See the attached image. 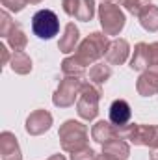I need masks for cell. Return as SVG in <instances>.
<instances>
[{"mask_svg": "<svg viewBox=\"0 0 158 160\" xmlns=\"http://www.w3.org/2000/svg\"><path fill=\"white\" fill-rule=\"evenodd\" d=\"M106 45H108V41H106L104 36H101V34H91L87 39L80 45L78 54H77V58H73V60H75L78 65L86 67L87 63H91L93 60H97L99 56L104 54Z\"/></svg>", "mask_w": 158, "mask_h": 160, "instance_id": "obj_1", "label": "cell"}, {"mask_svg": "<svg viewBox=\"0 0 158 160\" xmlns=\"http://www.w3.org/2000/svg\"><path fill=\"white\" fill-rule=\"evenodd\" d=\"M86 127L80 125L77 121H67L63 127H62V145L65 151H73V153H78V149H86Z\"/></svg>", "mask_w": 158, "mask_h": 160, "instance_id": "obj_2", "label": "cell"}, {"mask_svg": "<svg viewBox=\"0 0 158 160\" xmlns=\"http://www.w3.org/2000/svg\"><path fill=\"white\" fill-rule=\"evenodd\" d=\"M32 30L34 34L41 38V39H50L58 34L60 30V22H58V17L54 11L50 9H41L34 15L32 19Z\"/></svg>", "mask_w": 158, "mask_h": 160, "instance_id": "obj_3", "label": "cell"}, {"mask_svg": "<svg viewBox=\"0 0 158 160\" xmlns=\"http://www.w3.org/2000/svg\"><path fill=\"white\" fill-rule=\"evenodd\" d=\"M99 13H101V22L106 34L114 36L125 26V15L116 4H102Z\"/></svg>", "mask_w": 158, "mask_h": 160, "instance_id": "obj_4", "label": "cell"}, {"mask_svg": "<svg viewBox=\"0 0 158 160\" xmlns=\"http://www.w3.org/2000/svg\"><path fill=\"white\" fill-rule=\"evenodd\" d=\"M158 65V43H140L136 47L134 58H132V69H143V67H156Z\"/></svg>", "mask_w": 158, "mask_h": 160, "instance_id": "obj_5", "label": "cell"}, {"mask_svg": "<svg viewBox=\"0 0 158 160\" xmlns=\"http://www.w3.org/2000/svg\"><path fill=\"white\" fill-rule=\"evenodd\" d=\"M123 132L134 143L158 147V127H138V125H132L130 128H123Z\"/></svg>", "mask_w": 158, "mask_h": 160, "instance_id": "obj_6", "label": "cell"}, {"mask_svg": "<svg viewBox=\"0 0 158 160\" xmlns=\"http://www.w3.org/2000/svg\"><path fill=\"white\" fill-rule=\"evenodd\" d=\"M97 102H99V91H95L91 86L84 84L80 91L78 114L84 119H93L97 116Z\"/></svg>", "mask_w": 158, "mask_h": 160, "instance_id": "obj_7", "label": "cell"}, {"mask_svg": "<svg viewBox=\"0 0 158 160\" xmlns=\"http://www.w3.org/2000/svg\"><path fill=\"white\" fill-rule=\"evenodd\" d=\"M63 9L80 21H89L95 11L93 0H63Z\"/></svg>", "mask_w": 158, "mask_h": 160, "instance_id": "obj_8", "label": "cell"}, {"mask_svg": "<svg viewBox=\"0 0 158 160\" xmlns=\"http://www.w3.org/2000/svg\"><path fill=\"white\" fill-rule=\"evenodd\" d=\"M78 88H80V82L77 78L63 80L62 86L58 88L56 95H54V104H58V106H69V104H73Z\"/></svg>", "mask_w": 158, "mask_h": 160, "instance_id": "obj_9", "label": "cell"}, {"mask_svg": "<svg viewBox=\"0 0 158 160\" xmlns=\"http://www.w3.org/2000/svg\"><path fill=\"white\" fill-rule=\"evenodd\" d=\"M128 119H130V106H128V102L123 101V99L114 101L112 106H110V121L116 127H125Z\"/></svg>", "mask_w": 158, "mask_h": 160, "instance_id": "obj_10", "label": "cell"}, {"mask_svg": "<svg viewBox=\"0 0 158 160\" xmlns=\"http://www.w3.org/2000/svg\"><path fill=\"white\" fill-rule=\"evenodd\" d=\"M128 155V147L123 140H116V142H108L104 145V155L101 160H125Z\"/></svg>", "mask_w": 158, "mask_h": 160, "instance_id": "obj_11", "label": "cell"}, {"mask_svg": "<svg viewBox=\"0 0 158 160\" xmlns=\"http://www.w3.org/2000/svg\"><path fill=\"white\" fill-rule=\"evenodd\" d=\"M50 114H47V112H36V114H32L30 118H28V123H26V128H28V132H32V134H41L43 130H47L48 127H50Z\"/></svg>", "mask_w": 158, "mask_h": 160, "instance_id": "obj_12", "label": "cell"}, {"mask_svg": "<svg viewBox=\"0 0 158 160\" xmlns=\"http://www.w3.org/2000/svg\"><path fill=\"white\" fill-rule=\"evenodd\" d=\"M126 54H128V45H126V41L117 39L110 45V50L106 52V58H108L110 63H123L125 58H126Z\"/></svg>", "mask_w": 158, "mask_h": 160, "instance_id": "obj_13", "label": "cell"}, {"mask_svg": "<svg viewBox=\"0 0 158 160\" xmlns=\"http://www.w3.org/2000/svg\"><path fill=\"white\" fill-rule=\"evenodd\" d=\"M138 91L141 95H151V93L158 91V69L145 73L140 78V82H138Z\"/></svg>", "mask_w": 158, "mask_h": 160, "instance_id": "obj_14", "label": "cell"}, {"mask_svg": "<svg viewBox=\"0 0 158 160\" xmlns=\"http://www.w3.org/2000/svg\"><path fill=\"white\" fill-rule=\"evenodd\" d=\"M93 138L97 142H101V143H108L110 140H116V130L108 123L101 121V123H97L93 127Z\"/></svg>", "mask_w": 158, "mask_h": 160, "instance_id": "obj_15", "label": "cell"}, {"mask_svg": "<svg viewBox=\"0 0 158 160\" xmlns=\"http://www.w3.org/2000/svg\"><path fill=\"white\" fill-rule=\"evenodd\" d=\"M77 41H78V30H77V26H75L73 22H69V24L65 26V36L60 41V48H62L63 52H71V50L75 48V43H77Z\"/></svg>", "mask_w": 158, "mask_h": 160, "instance_id": "obj_16", "label": "cell"}, {"mask_svg": "<svg viewBox=\"0 0 158 160\" xmlns=\"http://www.w3.org/2000/svg\"><path fill=\"white\" fill-rule=\"evenodd\" d=\"M140 19H141L143 28H147V30H158V8L149 4L140 13Z\"/></svg>", "mask_w": 158, "mask_h": 160, "instance_id": "obj_17", "label": "cell"}, {"mask_svg": "<svg viewBox=\"0 0 158 160\" xmlns=\"http://www.w3.org/2000/svg\"><path fill=\"white\" fill-rule=\"evenodd\" d=\"M13 69L17 73H28L32 69V63L22 52H15V56H13Z\"/></svg>", "mask_w": 158, "mask_h": 160, "instance_id": "obj_18", "label": "cell"}, {"mask_svg": "<svg viewBox=\"0 0 158 160\" xmlns=\"http://www.w3.org/2000/svg\"><path fill=\"white\" fill-rule=\"evenodd\" d=\"M7 39H9V43H11V47L19 52L22 47H24V43H26V39H24V34L21 32V28L15 24L13 26V36H7Z\"/></svg>", "mask_w": 158, "mask_h": 160, "instance_id": "obj_19", "label": "cell"}, {"mask_svg": "<svg viewBox=\"0 0 158 160\" xmlns=\"http://www.w3.org/2000/svg\"><path fill=\"white\" fill-rule=\"evenodd\" d=\"M89 77H91V80H95L97 84H102L104 80L110 77V69L104 67V65H95V67L89 71Z\"/></svg>", "mask_w": 158, "mask_h": 160, "instance_id": "obj_20", "label": "cell"}, {"mask_svg": "<svg viewBox=\"0 0 158 160\" xmlns=\"http://www.w3.org/2000/svg\"><path fill=\"white\" fill-rule=\"evenodd\" d=\"M123 6H126V9L128 11H132V13H136V15H140L149 4L145 2V0H123Z\"/></svg>", "mask_w": 158, "mask_h": 160, "instance_id": "obj_21", "label": "cell"}, {"mask_svg": "<svg viewBox=\"0 0 158 160\" xmlns=\"http://www.w3.org/2000/svg\"><path fill=\"white\" fill-rule=\"evenodd\" d=\"M30 2H41V0H30Z\"/></svg>", "mask_w": 158, "mask_h": 160, "instance_id": "obj_22", "label": "cell"}, {"mask_svg": "<svg viewBox=\"0 0 158 160\" xmlns=\"http://www.w3.org/2000/svg\"><path fill=\"white\" fill-rule=\"evenodd\" d=\"M155 160H156V158H155Z\"/></svg>", "mask_w": 158, "mask_h": 160, "instance_id": "obj_23", "label": "cell"}]
</instances>
